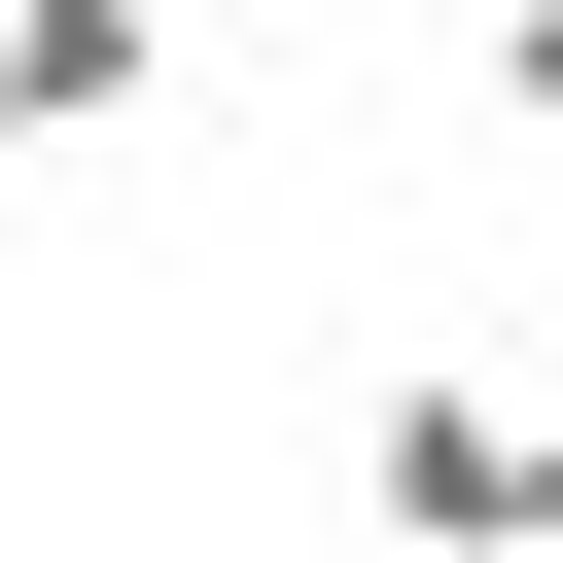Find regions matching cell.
<instances>
[{
  "instance_id": "obj_1",
  "label": "cell",
  "mask_w": 563,
  "mask_h": 563,
  "mask_svg": "<svg viewBox=\"0 0 563 563\" xmlns=\"http://www.w3.org/2000/svg\"><path fill=\"white\" fill-rule=\"evenodd\" d=\"M352 493H387V528H528V387H387Z\"/></svg>"
},
{
  "instance_id": "obj_2",
  "label": "cell",
  "mask_w": 563,
  "mask_h": 563,
  "mask_svg": "<svg viewBox=\"0 0 563 563\" xmlns=\"http://www.w3.org/2000/svg\"><path fill=\"white\" fill-rule=\"evenodd\" d=\"M106 106H176V0H0V141H106Z\"/></svg>"
},
{
  "instance_id": "obj_3",
  "label": "cell",
  "mask_w": 563,
  "mask_h": 563,
  "mask_svg": "<svg viewBox=\"0 0 563 563\" xmlns=\"http://www.w3.org/2000/svg\"><path fill=\"white\" fill-rule=\"evenodd\" d=\"M493 106H528V141H563V0H493Z\"/></svg>"
},
{
  "instance_id": "obj_4",
  "label": "cell",
  "mask_w": 563,
  "mask_h": 563,
  "mask_svg": "<svg viewBox=\"0 0 563 563\" xmlns=\"http://www.w3.org/2000/svg\"><path fill=\"white\" fill-rule=\"evenodd\" d=\"M528 528H563V352H528Z\"/></svg>"
}]
</instances>
